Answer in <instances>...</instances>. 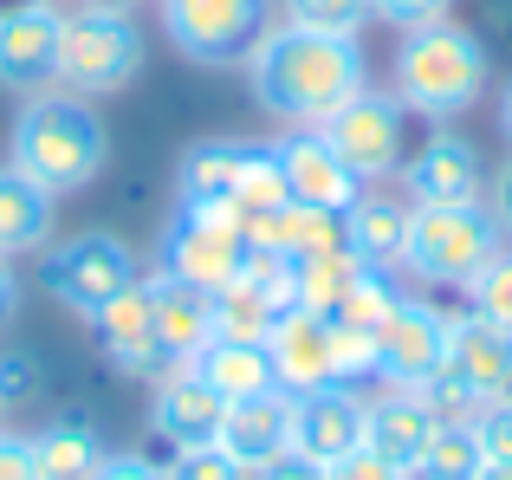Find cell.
<instances>
[{"mask_svg":"<svg viewBox=\"0 0 512 480\" xmlns=\"http://www.w3.org/2000/svg\"><path fill=\"white\" fill-rule=\"evenodd\" d=\"M480 468H487V455H480L474 422H435L428 455H422V468H415V474H428V480H474Z\"/></svg>","mask_w":512,"mask_h":480,"instance_id":"f1b7e54d","label":"cell"},{"mask_svg":"<svg viewBox=\"0 0 512 480\" xmlns=\"http://www.w3.org/2000/svg\"><path fill=\"white\" fill-rule=\"evenodd\" d=\"M150 312H156V338L163 357L175 364H195V351L214 338V292L188 286V279H150Z\"/></svg>","mask_w":512,"mask_h":480,"instance_id":"ffe728a7","label":"cell"},{"mask_svg":"<svg viewBox=\"0 0 512 480\" xmlns=\"http://www.w3.org/2000/svg\"><path fill=\"white\" fill-rule=\"evenodd\" d=\"M33 461H39V480H91L104 461L98 435L78 429V422H59V429H46L33 442Z\"/></svg>","mask_w":512,"mask_h":480,"instance_id":"4316f807","label":"cell"},{"mask_svg":"<svg viewBox=\"0 0 512 480\" xmlns=\"http://www.w3.org/2000/svg\"><path fill=\"white\" fill-rule=\"evenodd\" d=\"M474 480H512V468H480Z\"/></svg>","mask_w":512,"mask_h":480,"instance_id":"b9f144b4","label":"cell"},{"mask_svg":"<svg viewBox=\"0 0 512 480\" xmlns=\"http://www.w3.org/2000/svg\"><path fill=\"white\" fill-rule=\"evenodd\" d=\"M279 202H286L279 156H273V150H253V143H247V163H240V182H234V221H240V234H247L260 215H273Z\"/></svg>","mask_w":512,"mask_h":480,"instance_id":"83f0119b","label":"cell"},{"mask_svg":"<svg viewBox=\"0 0 512 480\" xmlns=\"http://www.w3.org/2000/svg\"><path fill=\"white\" fill-rule=\"evenodd\" d=\"M448 7L454 0H370V13H383L402 33H415V26H428V20H448Z\"/></svg>","mask_w":512,"mask_h":480,"instance_id":"836d02e7","label":"cell"},{"mask_svg":"<svg viewBox=\"0 0 512 480\" xmlns=\"http://www.w3.org/2000/svg\"><path fill=\"white\" fill-rule=\"evenodd\" d=\"M409 215L415 208H402V202H389V195H370V202H350V215H344V247L357 253V266H396L402 260V247H409Z\"/></svg>","mask_w":512,"mask_h":480,"instance_id":"cb8c5ba5","label":"cell"},{"mask_svg":"<svg viewBox=\"0 0 512 480\" xmlns=\"http://www.w3.org/2000/svg\"><path fill=\"white\" fill-rule=\"evenodd\" d=\"M357 273L363 266H357L350 247H325V253H305V260H286V292H292L299 312H325L331 318L344 305V292H350Z\"/></svg>","mask_w":512,"mask_h":480,"instance_id":"484cf974","label":"cell"},{"mask_svg":"<svg viewBox=\"0 0 512 480\" xmlns=\"http://www.w3.org/2000/svg\"><path fill=\"white\" fill-rule=\"evenodd\" d=\"M318 130H325V143L338 150V163H344L357 182L396 176V163H402V111H396L389 98L357 91V98H350L338 117H325Z\"/></svg>","mask_w":512,"mask_h":480,"instance_id":"30bf717a","label":"cell"},{"mask_svg":"<svg viewBox=\"0 0 512 480\" xmlns=\"http://www.w3.org/2000/svg\"><path fill=\"white\" fill-rule=\"evenodd\" d=\"M279 176H286V202L299 208H325V215H350L357 202V176L338 163V150L325 143V130H292L273 143Z\"/></svg>","mask_w":512,"mask_h":480,"instance_id":"7c38bea8","label":"cell"},{"mask_svg":"<svg viewBox=\"0 0 512 480\" xmlns=\"http://www.w3.org/2000/svg\"><path fill=\"white\" fill-rule=\"evenodd\" d=\"M13 312H20V279H13V260L0 253V325H7Z\"/></svg>","mask_w":512,"mask_h":480,"instance_id":"f35d334b","label":"cell"},{"mask_svg":"<svg viewBox=\"0 0 512 480\" xmlns=\"http://www.w3.org/2000/svg\"><path fill=\"white\" fill-rule=\"evenodd\" d=\"M493 253H500V215H487L480 202H435L409 215L402 260L435 286H467Z\"/></svg>","mask_w":512,"mask_h":480,"instance_id":"5b68a950","label":"cell"},{"mask_svg":"<svg viewBox=\"0 0 512 480\" xmlns=\"http://www.w3.org/2000/svg\"><path fill=\"white\" fill-rule=\"evenodd\" d=\"M143 65V33L124 7H98L65 13L59 26V78L78 98H104V91H124Z\"/></svg>","mask_w":512,"mask_h":480,"instance_id":"277c9868","label":"cell"},{"mask_svg":"<svg viewBox=\"0 0 512 480\" xmlns=\"http://www.w3.org/2000/svg\"><path fill=\"white\" fill-rule=\"evenodd\" d=\"M487 85V52L467 26L454 20H428L415 33H402L396 46V91L402 104H415L422 117H454L480 98Z\"/></svg>","mask_w":512,"mask_h":480,"instance_id":"3957f363","label":"cell"},{"mask_svg":"<svg viewBox=\"0 0 512 480\" xmlns=\"http://www.w3.org/2000/svg\"><path fill=\"white\" fill-rule=\"evenodd\" d=\"M111 156V137H104L98 111H91L78 91H59V98H33L13 124V169L33 176L46 195H72L85 189L91 176Z\"/></svg>","mask_w":512,"mask_h":480,"instance_id":"7a4b0ae2","label":"cell"},{"mask_svg":"<svg viewBox=\"0 0 512 480\" xmlns=\"http://www.w3.org/2000/svg\"><path fill=\"white\" fill-rule=\"evenodd\" d=\"M98 7H130V0H98Z\"/></svg>","mask_w":512,"mask_h":480,"instance_id":"7bdbcfd3","label":"cell"},{"mask_svg":"<svg viewBox=\"0 0 512 480\" xmlns=\"http://www.w3.org/2000/svg\"><path fill=\"white\" fill-rule=\"evenodd\" d=\"M0 480H39L33 442H20V435H0Z\"/></svg>","mask_w":512,"mask_h":480,"instance_id":"d590c367","label":"cell"},{"mask_svg":"<svg viewBox=\"0 0 512 480\" xmlns=\"http://www.w3.org/2000/svg\"><path fill=\"white\" fill-rule=\"evenodd\" d=\"M500 221L512 228V169H506V182H500Z\"/></svg>","mask_w":512,"mask_h":480,"instance_id":"ab89813d","label":"cell"},{"mask_svg":"<svg viewBox=\"0 0 512 480\" xmlns=\"http://www.w3.org/2000/svg\"><path fill=\"white\" fill-rule=\"evenodd\" d=\"M467 286H474V318L512 331V253H493V260L480 266Z\"/></svg>","mask_w":512,"mask_h":480,"instance_id":"f546056e","label":"cell"},{"mask_svg":"<svg viewBox=\"0 0 512 480\" xmlns=\"http://www.w3.org/2000/svg\"><path fill=\"white\" fill-rule=\"evenodd\" d=\"M175 52L195 65H247L273 26V0H163Z\"/></svg>","mask_w":512,"mask_h":480,"instance_id":"8992f818","label":"cell"},{"mask_svg":"<svg viewBox=\"0 0 512 480\" xmlns=\"http://www.w3.org/2000/svg\"><path fill=\"white\" fill-rule=\"evenodd\" d=\"M253 480H325V468H318V461H305L299 448H292V455H279V461H266V468H253Z\"/></svg>","mask_w":512,"mask_h":480,"instance_id":"8d00e7d4","label":"cell"},{"mask_svg":"<svg viewBox=\"0 0 512 480\" xmlns=\"http://www.w3.org/2000/svg\"><path fill=\"white\" fill-rule=\"evenodd\" d=\"M363 13H370V0H286V20L312 26V33H350L357 39Z\"/></svg>","mask_w":512,"mask_h":480,"instance_id":"1f68e13d","label":"cell"},{"mask_svg":"<svg viewBox=\"0 0 512 480\" xmlns=\"http://www.w3.org/2000/svg\"><path fill=\"white\" fill-rule=\"evenodd\" d=\"M441 377H448L454 390H467L474 403L512 396V331L487 325V318L448 325V364H441Z\"/></svg>","mask_w":512,"mask_h":480,"instance_id":"9a60e30c","label":"cell"},{"mask_svg":"<svg viewBox=\"0 0 512 480\" xmlns=\"http://www.w3.org/2000/svg\"><path fill=\"white\" fill-rule=\"evenodd\" d=\"M266 357H273L279 390H292V396L344 383L338 377V325H331L325 312H299V305H292V312L266 331Z\"/></svg>","mask_w":512,"mask_h":480,"instance_id":"8fae6325","label":"cell"},{"mask_svg":"<svg viewBox=\"0 0 512 480\" xmlns=\"http://www.w3.org/2000/svg\"><path fill=\"white\" fill-rule=\"evenodd\" d=\"M240 163H247V143H201V150H188V156H182V208L234 221Z\"/></svg>","mask_w":512,"mask_h":480,"instance_id":"603a6c76","label":"cell"},{"mask_svg":"<svg viewBox=\"0 0 512 480\" xmlns=\"http://www.w3.org/2000/svg\"><path fill=\"white\" fill-rule=\"evenodd\" d=\"M363 409H370V403H363L357 390H344V383L299 396V429H292V448H299L305 461H318V468L344 461L350 448H363Z\"/></svg>","mask_w":512,"mask_h":480,"instance_id":"2e32d148","label":"cell"},{"mask_svg":"<svg viewBox=\"0 0 512 480\" xmlns=\"http://www.w3.org/2000/svg\"><path fill=\"white\" fill-rule=\"evenodd\" d=\"M292 429H299V396L273 383V390H260V396L227 403L221 448L240 461V468H266V461L292 455Z\"/></svg>","mask_w":512,"mask_h":480,"instance_id":"5bb4252c","label":"cell"},{"mask_svg":"<svg viewBox=\"0 0 512 480\" xmlns=\"http://www.w3.org/2000/svg\"><path fill=\"white\" fill-rule=\"evenodd\" d=\"M195 370L201 383H214V390L227 396V403H240V396H260L273 390V357H266V344H247V338H208L195 351Z\"/></svg>","mask_w":512,"mask_h":480,"instance_id":"7402d4cb","label":"cell"},{"mask_svg":"<svg viewBox=\"0 0 512 480\" xmlns=\"http://www.w3.org/2000/svg\"><path fill=\"white\" fill-rule=\"evenodd\" d=\"M130 286H137V253L117 234H78L46 260V292L59 305H72L78 318H98Z\"/></svg>","mask_w":512,"mask_h":480,"instance_id":"52a82bcc","label":"cell"},{"mask_svg":"<svg viewBox=\"0 0 512 480\" xmlns=\"http://www.w3.org/2000/svg\"><path fill=\"white\" fill-rule=\"evenodd\" d=\"M253 98L279 124H325L363 91V52L350 33H312V26H266V39L247 59Z\"/></svg>","mask_w":512,"mask_h":480,"instance_id":"6da1fadb","label":"cell"},{"mask_svg":"<svg viewBox=\"0 0 512 480\" xmlns=\"http://www.w3.org/2000/svg\"><path fill=\"white\" fill-rule=\"evenodd\" d=\"M91 480H163V468H150L143 455H104Z\"/></svg>","mask_w":512,"mask_h":480,"instance_id":"74e56055","label":"cell"},{"mask_svg":"<svg viewBox=\"0 0 512 480\" xmlns=\"http://www.w3.org/2000/svg\"><path fill=\"white\" fill-rule=\"evenodd\" d=\"M428 435H435V409H428L422 390H389L383 403L363 409V448H376V455L402 474L422 468Z\"/></svg>","mask_w":512,"mask_h":480,"instance_id":"ac0fdd59","label":"cell"},{"mask_svg":"<svg viewBox=\"0 0 512 480\" xmlns=\"http://www.w3.org/2000/svg\"><path fill=\"white\" fill-rule=\"evenodd\" d=\"M163 480H253V468H240L221 442H201V448H175Z\"/></svg>","mask_w":512,"mask_h":480,"instance_id":"4dcf8cb0","label":"cell"},{"mask_svg":"<svg viewBox=\"0 0 512 480\" xmlns=\"http://www.w3.org/2000/svg\"><path fill=\"white\" fill-rule=\"evenodd\" d=\"M59 26L65 13L46 0L0 13V85L13 91H39L46 78H59Z\"/></svg>","mask_w":512,"mask_h":480,"instance_id":"4fadbf2b","label":"cell"},{"mask_svg":"<svg viewBox=\"0 0 512 480\" xmlns=\"http://www.w3.org/2000/svg\"><path fill=\"white\" fill-rule=\"evenodd\" d=\"M98 351L111 357L117 370H130V377H150L156 364H163V338H156V312H150V286H130L124 299H111L98 318Z\"/></svg>","mask_w":512,"mask_h":480,"instance_id":"d6986e66","label":"cell"},{"mask_svg":"<svg viewBox=\"0 0 512 480\" xmlns=\"http://www.w3.org/2000/svg\"><path fill=\"white\" fill-rule=\"evenodd\" d=\"M46 234H52V195L7 163L0 169V253L7 260L13 253H33Z\"/></svg>","mask_w":512,"mask_h":480,"instance_id":"d4e9b609","label":"cell"},{"mask_svg":"<svg viewBox=\"0 0 512 480\" xmlns=\"http://www.w3.org/2000/svg\"><path fill=\"white\" fill-rule=\"evenodd\" d=\"M409 195L415 208H435V202H480V156L474 143L461 137H428V150L409 163Z\"/></svg>","mask_w":512,"mask_h":480,"instance_id":"44dd1931","label":"cell"},{"mask_svg":"<svg viewBox=\"0 0 512 480\" xmlns=\"http://www.w3.org/2000/svg\"><path fill=\"white\" fill-rule=\"evenodd\" d=\"M247 260H253V247H247V234H240V221H227V215H195V208H182L175 228L163 234V273L188 279V286H201V292L234 286V279L247 273Z\"/></svg>","mask_w":512,"mask_h":480,"instance_id":"9c48e42d","label":"cell"},{"mask_svg":"<svg viewBox=\"0 0 512 480\" xmlns=\"http://www.w3.org/2000/svg\"><path fill=\"white\" fill-rule=\"evenodd\" d=\"M474 435H480L487 468H512V396H500V403L480 409V416H474Z\"/></svg>","mask_w":512,"mask_h":480,"instance_id":"d6a6232c","label":"cell"},{"mask_svg":"<svg viewBox=\"0 0 512 480\" xmlns=\"http://www.w3.org/2000/svg\"><path fill=\"white\" fill-rule=\"evenodd\" d=\"M500 124H506V137H512V85H506V104H500Z\"/></svg>","mask_w":512,"mask_h":480,"instance_id":"60d3db41","label":"cell"},{"mask_svg":"<svg viewBox=\"0 0 512 480\" xmlns=\"http://www.w3.org/2000/svg\"><path fill=\"white\" fill-rule=\"evenodd\" d=\"M150 422L169 448H201V442H221V422H227V396L214 383H201L195 370H175L169 383H156V403Z\"/></svg>","mask_w":512,"mask_h":480,"instance_id":"e0dca14e","label":"cell"},{"mask_svg":"<svg viewBox=\"0 0 512 480\" xmlns=\"http://www.w3.org/2000/svg\"><path fill=\"white\" fill-rule=\"evenodd\" d=\"M441 364H448V318L415 299H396L383 325L370 331V377L396 383V390H428Z\"/></svg>","mask_w":512,"mask_h":480,"instance_id":"ba28073f","label":"cell"},{"mask_svg":"<svg viewBox=\"0 0 512 480\" xmlns=\"http://www.w3.org/2000/svg\"><path fill=\"white\" fill-rule=\"evenodd\" d=\"M325 480H409V474L389 468L376 448H350L344 461H331V468H325Z\"/></svg>","mask_w":512,"mask_h":480,"instance_id":"e575fe53","label":"cell"}]
</instances>
